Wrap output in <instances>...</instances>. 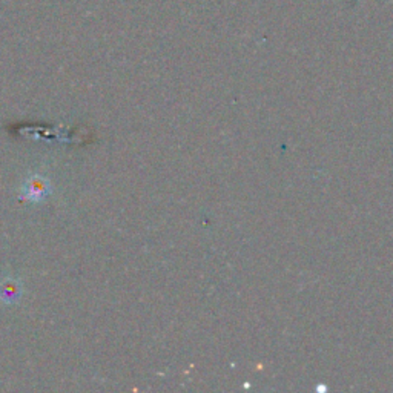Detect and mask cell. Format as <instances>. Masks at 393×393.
<instances>
[{"label": "cell", "mask_w": 393, "mask_h": 393, "mask_svg": "<svg viewBox=\"0 0 393 393\" xmlns=\"http://www.w3.org/2000/svg\"><path fill=\"white\" fill-rule=\"evenodd\" d=\"M21 297V285L16 280H5L0 283V300L5 303H14Z\"/></svg>", "instance_id": "2"}, {"label": "cell", "mask_w": 393, "mask_h": 393, "mask_svg": "<svg viewBox=\"0 0 393 393\" xmlns=\"http://www.w3.org/2000/svg\"><path fill=\"white\" fill-rule=\"evenodd\" d=\"M50 190H51V185L47 178L40 176H33L25 181L23 197L38 202V200L47 197L50 194Z\"/></svg>", "instance_id": "1"}]
</instances>
